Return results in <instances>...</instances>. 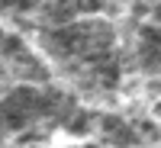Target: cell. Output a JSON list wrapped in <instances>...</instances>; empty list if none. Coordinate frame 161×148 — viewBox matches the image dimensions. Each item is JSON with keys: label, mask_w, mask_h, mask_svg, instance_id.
<instances>
[{"label": "cell", "mask_w": 161, "mask_h": 148, "mask_svg": "<svg viewBox=\"0 0 161 148\" xmlns=\"http://www.w3.org/2000/svg\"><path fill=\"white\" fill-rule=\"evenodd\" d=\"M45 110H48L45 93H39L32 87H16V90H10L7 100H3V126L10 132H19V129L29 126L36 116H42Z\"/></svg>", "instance_id": "cell-1"}, {"label": "cell", "mask_w": 161, "mask_h": 148, "mask_svg": "<svg viewBox=\"0 0 161 148\" xmlns=\"http://www.w3.org/2000/svg\"><path fill=\"white\" fill-rule=\"evenodd\" d=\"M100 129H103V139L110 142L113 148H132L139 142V129L129 126L126 119H119V116H106L100 123Z\"/></svg>", "instance_id": "cell-2"}, {"label": "cell", "mask_w": 161, "mask_h": 148, "mask_svg": "<svg viewBox=\"0 0 161 148\" xmlns=\"http://www.w3.org/2000/svg\"><path fill=\"white\" fill-rule=\"evenodd\" d=\"M3 7H10V10H32V7H39V0H3Z\"/></svg>", "instance_id": "cell-3"}, {"label": "cell", "mask_w": 161, "mask_h": 148, "mask_svg": "<svg viewBox=\"0 0 161 148\" xmlns=\"http://www.w3.org/2000/svg\"><path fill=\"white\" fill-rule=\"evenodd\" d=\"M87 126H90V119L87 116H77L74 123H71V132H87Z\"/></svg>", "instance_id": "cell-4"}]
</instances>
